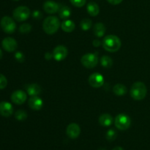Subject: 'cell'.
<instances>
[{
	"label": "cell",
	"instance_id": "cell-1",
	"mask_svg": "<svg viewBox=\"0 0 150 150\" xmlns=\"http://www.w3.org/2000/svg\"><path fill=\"white\" fill-rule=\"evenodd\" d=\"M102 45L105 50L110 52H115L120 49L122 46L121 40L114 35H108L104 38Z\"/></svg>",
	"mask_w": 150,
	"mask_h": 150
},
{
	"label": "cell",
	"instance_id": "cell-2",
	"mask_svg": "<svg viewBox=\"0 0 150 150\" xmlns=\"http://www.w3.org/2000/svg\"><path fill=\"white\" fill-rule=\"evenodd\" d=\"M147 88L142 82H136L133 84L130 88V94L132 98L135 100H142L146 97Z\"/></svg>",
	"mask_w": 150,
	"mask_h": 150
},
{
	"label": "cell",
	"instance_id": "cell-3",
	"mask_svg": "<svg viewBox=\"0 0 150 150\" xmlns=\"http://www.w3.org/2000/svg\"><path fill=\"white\" fill-rule=\"evenodd\" d=\"M60 22L57 16H48L44 20L42 28L48 35H53L58 31Z\"/></svg>",
	"mask_w": 150,
	"mask_h": 150
},
{
	"label": "cell",
	"instance_id": "cell-4",
	"mask_svg": "<svg viewBox=\"0 0 150 150\" xmlns=\"http://www.w3.org/2000/svg\"><path fill=\"white\" fill-rule=\"evenodd\" d=\"M116 127L120 130H126L130 127L131 124V120L128 116L125 114H119L116 116L114 120Z\"/></svg>",
	"mask_w": 150,
	"mask_h": 150
},
{
	"label": "cell",
	"instance_id": "cell-5",
	"mask_svg": "<svg viewBox=\"0 0 150 150\" xmlns=\"http://www.w3.org/2000/svg\"><path fill=\"white\" fill-rule=\"evenodd\" d=\"M30 13V10L29 7L26 6H20L15 9L13 13V16L15 20L18 22H21L29 19Z\"/></svg>",
	"mask_w": 150,
	"mask_h": 150
},
{
	"label": "cell",
	"instance_id": "cell-6",
	"mask_svg": "<svg viewBox=\"0 0 150 150\" xmlns=\"http://www.w3.org/2000/svg\"><path fill=\"white\" fill-rule=\"evenodd\" d=\"M0 25H1V27L3 29V31L7 34L13 33L16 31V22L10 16H4L1 19Z\"/></svg>",
	"mask_w": 150,
	"mask_h": 150
},
{
	"label": "cell",
	"instance_id": "cell-7",
	"mask_svg": "<svg viewBox=\"0 0 150 150\" xmlns=\"http://www.w3.org/2000/svg\"><path fill=\"white\" fill-rule=\"evenodd\" d=\"M81 62L84 67L87 68V69H92L98 65V57L96 54L89 53V54H84L81 57Z\"/></svg>",
	"mask_w": 150,
	"mask_h": 150
},
{
	"label": "cell",
	"instance_id": "cell-8",
	"mask_svg": "<svg viewBox=\"0 0 150 150\" xmlns=\"http://www.w3.org/2000/svg\"><path fill=\"white\" fill-rule=\"evenodd\" d=\"M68 51L64 46L59 45L53 51V57L57 61H62L67 57Z\"/></svg>",
	"mask_w": 150,
	"mask_h": 150
},
{
	"label": "cell",
	"instance_id": "cell-9",
	"mask_svg": "<svg viewBox=\"0 0 150 150\" xmlns=\"http://www.w3.org/2000/svg\"><path fill=\"white\" fill-rule=\"evenodd\" d=\"M89 83L93 88H100L104 84L103 76L99 73L92 74L89 77Z\"/></svg>",
	"mask_w": 150,
	"mask_h": 150
},
{
	"label": "cell",
	"instance_id": "cell-10",
	"mask_svg": "<svg viewBox=\"0 0 150 150\" xmlns=\"http://www.w3.org/2000/svg\"><path fill=\"white\" fill-rule=\"evenodd\" d=\"M3 49L8 52H13L16 50L18 47V44L16 40L10 37H7L4 38L1 42Z\"/></svg>",
	"mask_w": 150,
	"mask_h": 150
},
{
	"label": "cell",
	"instance_id": "cell-11",
	"mask_svg": "<svg viewBox=\"0 0 150 150\" xmlns=\"http://www.w3.org/2000/svg\"><path fill=\"white\" fill-rule=\"evenodd\" d=\"M27 95L26 93L21 90L14 91L11 95V100L14 104H22L26 101Z\"/></svg>",
	"mask_w": 150,
	"mask_h": 150
},
{
	"label": "cell",
	"instance_id": "cell-12",
	"mask_svg": "<svg viewBox=\"0 0 150 150\" xmlns=\"http://www.w3.org/2000/svg\"><path fill=\"white\" fill-rule=\"evenodd\" d=\"M66 132H67V135L69 138L75 139L80 135L81 128L77 124L71 123L67 126Z\"/></svg>",
	"mask_w": 150,
	"mask_h": 150
},
{
	"label": "cell",
	"instance_id": "cell-13",
	"mask_svg": "<svg viewBox=\"0 0 150 150\" xmlns=\"http://www.w3.org/2000/svg\"><path fill=\"white\" fill-rule=\"evenodd\" d=\"M59 8L58 3L55 2L54 1H51V0H48L45 1L43 4L44 10L48 14H54V13H57L59 12Z\"/></svg>",
	"mask_w": 150,
	"mask_h": 150
},
{
	"label": "cell",
	"instance_id": "cell-14",
	"mask_svg": "<svg viewBox=\"0 0 150 150\" xmlns=\"http://www.w3.org/2000/svg\"><path fill=\"white\" fill-rule=\"evenodd\" d=\"M13 113V107L10 102H0V115L4 117H10Z\"/></svg>",
	"mask_w": 150,
	"mask_h": 150
},
{
	"label": "cell",
	"instance_id": "cell-15",
	"mask_svg": "<svg viewBox=\"0 0 150 150\" xmlns=\"http://www.w3.org/2000/svg\"><path fill=\"white\" fill-rule=\"evenodd\" d=\"M28 104H29V107L33 110H40L42 107L43 101L38 96H32L29 99Z\"/></svg>",
	"mask_w": 150,
	"mask_h": 150
},
{
	"label": "cell",
	"instance_id": "cell-16",
	"mask_svg": "<svg viewBox=\"0 0 150 150\" xmlns=\"http://www.w3.org/2000/svg\"><path fill=\"white\" fill-rule=\"evenodd\" d=\"M26 92L31 96H37L41 92V88L38 84H31L26 87Z\"/></svg>",
	"mask_w": 150,
	"mask_h": 150
},
{
	"label": "cell",
	"instance_id": "cell-17",
	"mask_svg": "<svg viewBox=\"0 0 150 150\" xmlns=\"http://www.w3.org/2000/svg\"><path fill=\"white\" fill-rule=\"evenodd\" d=\"M98 121H99L100 124L102 125V126H109L110 125L112 124L113 118L110 114L105 113V114H103L100 116Z\"/></svg>",
	"mask_w": 150,
	"mask_h": 150
},
{
	"label": "cell",
	"instance_id": "cell-18",
	"mask_svg": "<svg viewBox=\"0 0 150 150\" xmlns=\"http://www.w3.org/2000/svg\"><path fill=\"white\" fill-rule=\"evenodd\" d=\"M86 10H87L88 13L91 16H97L100 13L99 6L98 5L97 3L94 2V1H91V2L88 3Z\"/></svg>",
	"mask_w": 150,
	"mask_h": 150
},
{
	"label": "cell",
	"instance_id": "cell-19",
	"mask_svg": "<svg viewBox=\"0 0 150 150\" xmlns=\"http://www.w3.org/2000/svg\"><path fill=\"white\" fill-rule=\"evenodd\" d=\"M94 34L98 38H101L103 36L105 33V26L103 23L98 22L94 25L93 27Z\"/></svg>",
	"mask_w": 150,
	"mask_h": 150
},
{
	"label": "cell",
	"instance_id": "cell-20",
	"mask_svg": "<svg viewBox=\"0 0 150 150\" xmlns=\"http://www.w3.org/2000/svg\"><path fill=\"white\" fill-rule=\"evenodd\" d=\"M62 29L65 32H71L76 28L75 23L71 20H66L63 21L61 24Z\"/></svg>",
	"mask_w": 150,
	"mask_h": 150
},
{
	"label": "cell",
	"instance_id": "cell-21",
	"mask_svg": "<svg viewBox=\"0 0 150 150\" xmlns=\"http://www.w3.org/2000/svg\"><path fill=\"white\" fill-rule=\"evenodd\" d=\"M127 88L122 84H117L113 88V92L117 96H123L127 93Z\"/></svg>",
	"mask_w": 150,
	"mask_h": 150
},
{
	"label": "cell",
	"instance_id": "cell-22",
	"mask_svg": "<svg viewBox=\"0 0 150 150\" xmlns=\"http://www.w3.org/2000/svg\"><path fill=\"white\" fill-rule=\"evenodd\" d=\"M71 15V10L67 6H62L59 10V16L61 19H67Z\"/></svg>",
	"mask_w": 150,
	"mask_h": 150
},
{
	"label": "cell",
	"instance_id": "cell-23",
	"mask_svg": "<svg viewBox=\"0 0 150 150\" xmlns=\"http://www.w3.org/2000/svg\"><path fill=\"white\" fill-rule=\"evenodd\" d=\"M100 63L103 67L108 68L111 67L113 65V60L109 57V56H107V55H104L101 57L100 59Z\"/></svg>",
	"mask_w": 150,
	"mask_h": 150
},
{
	"label": "cell",
	"instance_id": "cell-24",
	"mask_svg": "<svg viewBox=\"0 0 150 150\" xmlns=\"http://www.w3.org/2000/svg\"><path fill=\"white\" fill-rule=\"evenodd\" d=\"M80 26L83 30H84V31L89 30V29H90L92 26V20H90L89 19H83V20L81 21Z\"/></svg>",
	"mask_w": 150,
	"mask_h": 150
},
{
	"label": "cell",
	"instance_id": "cell-25",
	"mask_svg": "<svg viewBox=\"0 0 150 150\" xmlns=\"http://www.w3.org/2000/svg\"><path fill=\"white\" fill-rule=\"evenodd\" d=\"M15 118L18 121H23L27 118V113L23 110H18L15 113Z\"/></svg>",
	"mask_w": 150,
	"mask_h": 150
},
{
	"label": "cell",
	"instance_id": "cell-26",
	"mask_svg": "<svg viewBox=\"0 0 150 150\" xmlns=\"http://www.w3.org/2000/svg\"><path fill=\"white\" fill-rule=\"evenodd\" d=\"M31 29H32V26L29 24L24 23L20 26V27H19V32L21 33L26 34L30 32Z\"/></svg>",
	"mask_w": 150,
	"mask_h": 150
},
{
	"label": "cell",
	"instance_id": "cell-27",
	"mask_svg": "<svg viewBox=\"0 0 150 150\" xmlns=\"http://www.w3.org/2000/svg\"><path fill=\"white\" fill-rule=\"evenodd\" d=\"M117 136V133L115 130L111 129L107 132L106 133V139L109 141H113L116 139Z\"/></svg>",
	"mask_w": 150,
	"mask_h": 150
},
{
	"label": "cell",
	"instance_id": "cell-28",
	"mask_svg": "<svg viewBox=\"0 0 150 150\" xmlns=\"http://www.w3.org/2000/svg\"><path fill=\"white\" fill-rule=\"evenodd\" d=\"M71 4L76 7H81L85 5L86 0H70Z\"/></svg>",
	"mask_w": 150,
	"mask_h": 150
},
{
	"label": "cell",
	"instance_id": "cell-29",
	"mask_svg": "<svg viewBox=\"0 0 150 150\" xmlns=\"http://www.w3.org/2000/svg\"><path fill=\"white\" fill-rule=\"evenodd\" d=\"M7 85V79L3 74H0V90L4 89Z\"/></svg>",
	"mask_w": 150,
	"mask_h": 150
},
{
	"label": "cell",
	"instance_id": "cell-30",
	"mask_svg": "<svg viewBox=\"0 0 150 150\" xmlns=\"http://www.w3.org/2000/svg\"><path fill=\"white\" fill-rule=\"evenodd\" d=\"M15 58L19 63H23L25 60L24 54L22 52H21V51H16L15 53Z\"/></svg>",
	"mask_w": 150,
	"mask_h": 150
},
{
	"label": "cell",
	"instance_id": "cell-31",
	"mask_svg": "<svg viewBox=\"0 0 150 150\" xmlns=\"http://www.w3.org/2000/svg\"><path fill=\"white\" fill-rule=\"evenodd\" d=\"M32 17H33V19H36V20H39V19H42V14L40 11L36 10L35 11H33V13H32Z\"/></svg>",
	"mask_w": 150,
	"mask_h": 150
},
{
	"label": "cell",
	"instance_id": "cell-32",
	"mask_svg": "<svg viewBox=\"0 0 150 150\" xmlns=\"http://www.w3.org/2000/svg\"><path fill=\"white\" fill-rule=\"evenodd\" d=\"M110 4H113V5H117V4H120L123 0H107Z\"/></svg>",
	"mask_w": 150,
	"mask_h": 150
},
{
	"label": "cell",
	"instance_id": "cell-33",
	"mask_svg": "<svg viewBox=\"0 0 150 150\" xmlns=\"http://www.w3.org/2000/svg\"><path fill=\"white\" fill-rule=\"evenodd\" d=\"M92 44H93V45L95 46V47H98L100 45V41L99 40H95V41H93Z\"/></svg>",
	"mask_w": 150,
	"mask_h": 150
},
{
	"label": "cell",
	"instance_id": "cell-34",
	"mask_svg": "<svg viewBox=\"0 0 150 150\" xmlns=\"http://www.w3.org/2000/svg\"><path fill=\"white\" fill-rule=\"evenodd\" d=\"M53 57V54H50L49 52H47L46 54H45V58L46 59H49V57Z\"/></svg>",
	"mask_w": 150,
	"mask_h": 150
},
{
	"label": "cell",
	"instance_id": "cell-35",
	"mask_svg": "<svg viewBox=\"0 0 150 150\" xmlns=\"http://www.w3.org/2000/svg\"><path fill=\"white\" fill-rule=\"evenodd\" d=\"M112 150H124V149L121 146H117V147H115V148L113 149Z\"/></svg>",
	"mask_w": 150,
	"mask_h": 150
},
{
	"label": "cell",
	"instance_id": "cell-36",
	"mask_svg": "<svg viewBox=\"0 0 150 150\" xmlns=\"http://www.w3.org/2000/svg\"><path fill=\"white\" fill-rule=\"evenodd\" d=\"M3 56V54H2V51H1V50L0 49V60L1 59V57H2Z\"/></svg>",
	"mask_w": 150,
	"mask_h": 150
},
{
	"label": "cell",
	"instance_id": "cell-37",
	"mask_svg": "<svg viewBox=\"0 0 150 150\" xmlns=\"http://www.w3.org/2000/svg\"><path fill=\"white\" fill-rule=\"evenodd\" d=\"M98 150H106V149H103V148H100Z\"/></svg>",
	"mask_w": 150,
	"mask_h": 150
},
{
	"label": "cell",
	"instance_id": "cell-38",
	"mask_svg": "<svg viewBox=\"0 0 150 150\" xmlns=\"http://www.w3.org/2000/svg\"><path fill=\"white\" fill-rule=\"evenodd\" d=\"M14 1H19V0H14Z\"/></svg>",
	"mask_w": 150,
	"mask_h": 150
}]
</instances>
